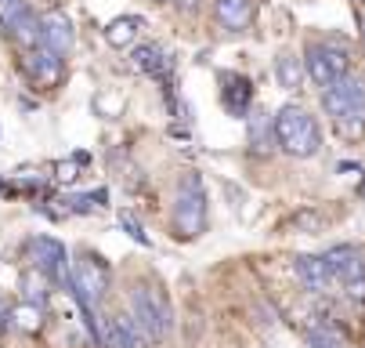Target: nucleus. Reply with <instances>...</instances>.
Returning <instances> with one entry per match:
<instances>
[{
  "instance_id": "nucleus-1",
  "label": "nucleus",
  "mask_w": 365,
  "mask_h": 348,
  "mask_svg": "<svg viewBox=\"0 0 365 348\" xmlns=\"http://www.w3.org/2000/svg\"><path fill=\"white\" fill-rule=\"evenodd\" d=\"M206 225H210V200H206L202 178L195 171H185L178 182V200H174V236L199 239Z\"/></svg>"
},
{
  "instance_id": "nucleus-2",
  "label": "nucleus",
  "mask_w": 365,
  "mask_h": 348,
  "mask_svg": "<svg viewBox=\"0 0 365 348\" xmlns=\"http://www.w3.org/2000/svg\"><path fill=\"white\" fill-rule=\"evenodd\" d=\"M275 131H279L282 153H289V156H297V160L315 156L319 145H322V134H319L315 116H311L307 109H300V106H282V109L275 113Z\"/></svg>"
},
{
  "instance_id": "nucleus-3",
  "label": "nucleus",
  "mask_w": 365,
  "mask_h": 348,
  "mask_svg": "<svg viewBox=\"0 0 365 348\" xmlns=\"http://www.w3.org/2000/svg\"><path fill=\"white\" fill-rule=\"evenodd\" d=\"M109 283H113V272L98 254H80L69 269V290L83 312H98V305L109 294Z\"/></svg>"
},
{
  "instance_id": "nucleus-4",
  "label": "nucleus",
  "mask_w": 365,
  "mask_h": 348,
  "mask_svg": "<svg viewBox=\"0 0 365 348\" xmlns=\"http://www.w3.org/2000/svg\"><path fill=\"white\" fill-rule=\"evenodd\" d=\"M130 316L145 341H163L174 330V312L167 305V297L152 287H134L130 290Z\"/></svg>"
},
{
  "instance_id": "nucleus-5",
  "label": "nucleus",
  "mask_w": 365,
  "mask_h": 348,
  "mask_svg": "<svg viewBox=\"0 0 365 348\" xmlns=\"http://www.w3.org/2000/svg\"><path fill=\"white\" fill-rule=\"evenodd\" d=\"M304 69H307L311 80H315V84L326 91V87H333L336 80L347 76L351 59H347L344 47H333V44H307V51H304Z\"/></svg>"
},
{
  "instance_id": "nucleus-6",
  "label": "nucleus",
  "mask_w": 365,
  "mask_h": 348,
  "mask_svg": "<svg viewBox=\"0 0 365 348\" xmlns=\"http://www.w3.org/2000/svg\"><path fill=\"white\" fill-rule=\"evenodd\" d=\"M322 106L336 124L340 120H361L365 116V84L347 73L344 80H336L333 87L322 91Z\"/></svg>"
},
{
  "instance_id": "nucleus-7",
  "label": "nucleus",
  "mask_w": 365,
  "mask_h": 348,
  "mask_svg": "<svg viewBox=\"0 0 365 348\" xmlns=\"http://www.w3.org/2000/svg\"><path fill=\"white\" fill-rule=\"evenodd\" d=\"M26 254H29V265L40 269L43 276H51L55 283H66L69 287V254H66V243H58L55 236H33L26 243Z\"/></svg>"
},
{
  "instance_id": "nucleus-8",
  "label": "nucleus",
  "mask_w": 365,
  "mask_h": 348,
  "mask_svg": "<svg viewBox=\"0 0 365 348\" xmlns=\"http://www.w3.org/2000/svg\"><path fill=\"white\" fill-rule=\"evenodd\" d=\"M0 29L11 40H19L22 47L40 44V19L33 15V8L26 0H0Z\"/></svg>"
},
{
  "instance_id": "nucleus-9",
  "label": "nucleus",
  "mask_w": 365,
  "mask_h": 348,
  "mask_svg": "<svg viewBox=\"0 0 365 348\" xmlns=\"http://www.w3.org/2000/svg\"><path fill=\"white\" fill-rule=\"evenodd\" d=\"M293 272L304 283V290H311V294H326V290L336 287V276H333L326 254H297L293 258Z\"/></svg>"
},
{
  "instance_id": "nucleus-10",
  "label": "nucleus",
  "mask_w": 365,
  "mask_h": 348,
  "mask_svg": "<svg viewBox=\"0 0 365 348\" xmlns=\"http://www.w3.org/2000/svg\"><path fill=\"white\" fill-rule=\"evenodd\" d=\"M22 66H26L29 80H36V84H43V87L58 84V80H62V73H66L62 55H58V51H51V47H43V44L26 47V62H22Z\"/></svg>"
},
{
  "instance_id": "nucleus-11",
  "label": "nucleus",
  "mask_w": 365,
  "mask_h": 348,
  "mask_svg": "<svg viewBox=\"0 0 365 348\" xmlns=\"http://www.w3.org/2000/svg\"><path fill=\"white\" fill-rule=\"evenodd\" d=\"M145 334L138 330L134 316H113V319H101L98 330V344L101 348H141Z\"/></svg>"
},
{
  "instance_id": "nucleus-12",
  "label": "nucleus",
  "mask_w": 365,
  "mask_h": 348,
  "mask_svg": "<svg viewBox=\"0 0 365 348\" xmlns=\"http://www.w3.org/2000/svg\"><path fill=\"white\" fill-rule=\"evenodd\" d=\"M221 106L228 116H250L253 106V84L239 73H221Z\"/></svg>"
},
{
  "instance_id": "nucleus-13",
  "label": "nucleus",
  "mask_w": 365,
  "mask_h": 348,
  "mask_svg": "<svg viewBox=\"0 0 365 348\" xmlns=\"http://www.w3.org/2000/svg\"><path fill=\"white\" fill-rule=\"evenodd\" d=\"M73 40H76L73 22H69L62 11H51V15L40 19V44H43V47H51V51H58V55L66 59V55L73 51Z\"/></svg>"
},
{
  "instance_id": "nucleus-14",
  "label": "nucleus",
  "mask_w": 365,
  "mask_h": 348,
  "mask_svg": "<svg viewBox=\"0 0 365 348\" xmlns=\"http://www.w3.org/2000/svg\"><path fill=\"white\" fill-rule=\"evenodd\" d=\"M130 62H134L138 73L155 76V80H163V76L174 69V59H170V51H167L163 44H141V47H134Z\"/></svg>"
},
{
  "instance_id": "nucleus-15",
  "label": "nucleus",
  "mask_w": 365,
  "mask_h": 348,
  "mask_svg": "<svg viewBox=\"0 0 365 348\" xmlns=\"http://www.w3.org/2000/svg\"><path fill=\"white\" fill-rule=\"evenodd\" d=\"M326 262L336 276V283H351L358 276H365V262H361V251L351 243H340V247H329L326 251Z\"/></svg>"
},
{
  "instance_id": "nucleus-16",
  "label": "nucleus",
  "mask_w": 365,
  "mask_h": 348,
  "mask_svg": "<svg viewBox=\"0 0 365 348\" xmlns=\"http://www.w3.org/2000/svg\"><path fill=\"white\" fill-rule=\"evenodd\" d=\"M253 11H257V0H214V15L228 33L246 29L253 22Z\"/></svg>"
},
{
  "instance_id": "nucleus-17",
  "label": "nucleus",
  "mask_w": 365,
  "mask_h": 348,
  "mask_svg": "<svg viewBox=\"0 0 365 348\" xmlns=\"http://www.w3.org/2000/svg\"><path fill=\"white\" fill-rule=\"evenodd\" d=\"M246 134H250V149L253 153H272L279 145V131H275V116L268 113H250L246 116Z\"/></svg>"
},
{
  "instance_id": "nucleus-18",
  "label": "nucleus",
  "mask_w": 365,
  "mask_h": 348,
  "mask_svg": "<svg viewBox=\"0 0 365 348\" xmlns=\"http://www.w3.org/2000/svg\"><path fill=\"white\" fill-rule=\"evenodd\" d=\"M304 337L311 348H347V337L336 330V323L329 316H315L304 327Z\"/></svg>"
},
{
  "instance_id": "nucleus-19",
  "label": "nucleus",
  "mask_w": 365,
  "mask_h": 348,
  "mask_svg": "<svg viewBox=\"0 0 365 348\" xmlns=\"http://www.w3.org/2000/svg\"><path fill=\"white\" fill-rule=\"evenodd\" d=\"M141 29H145V19L141 15H120V19H113L106 26V40L113 47H130L141 36Z\"/></svg>"
},
{
  "instance_id": "nucleus-20",
  "label": "nucleus",
  "mask_w": 365,
  "mask_h": 348,
  "mask_svg": "<svg viewBox=\"0 0 365 348\" xmlns=\"http://www.w3.org/2000/svg\"><path fill=\"white\" fill-rule=\"evenodd\" d=\"M19 287H22V302H29V305H40V309H43V305H47V297H51V287H55V279L43 276L40 269H33V265H29V269L22 272V283H19Z\"/></svg>"
},
{
  "instance_id": "nucleus-21",
  "label": "nucleus",
  "mask_w": 365,
  "mask_h": 348,
  "mask_svg": "<svg viewBox=\"0 0 365 348\" xmlns=\"http://www.w3.org/2000/svg\"><path fill=\"white\" fill-rule=\"evenodd\" d=\"M275 76L286 91H297L300 87V76H304V59H297L293 51H282L275 59Z\"/></svg>"
},
{
  "instance_id": "nucleus-22",
  "label": "nucleus",
  "mask_w": 365,
  "mask_h": 348,
  "mask_svg": "<svg viewBox=\"0 0 365 348\" xmlns=\"http://www.w3.org/2000/svg\"><path fill=\"white\" fill-rule=\"evenodd\" d=\"M11 327H19V330H26V334H36L40 327H43V309L40 305H19V309H11Z\"/></svg>"
},
{
  "instance_id": "nucleus-23",
  "label": "nucleus",
  "mask_w": 365,
  "mask_h": 348,
  "mask_svg": "<svg viewBox=\"0 0 365 348\" xmlns=\"http://www.w3.org/2000/svg\"><path fill=\"white\" fill-rule=\"evenodd\" d=\"M106 189H98V192H87V196H73L69 200V211H76V214H87V211H94V207H106Z\"/></svg>"
},
{
  "instance_id": "nucleus-24",
  "label": "nucleus",
  "mask_w": 365,
  "mask_h": 348,
  "mask_svg": "<svg viewBox=\"0 0 365 348\" xmlns=\"http://www.w3.org/2000/svg\"><path fill=\"white\" fill-rule=\"evenodd\" d=\"M120 229H123V232H127L134 243H141V247H148V243H152V239L145 236V229H141V225H138L130 214H120Z\"/></svg>"
},
{
  "instance_id": "nucleus-25",
  "label": "nucleus",
  "mask_w": 365,
  "mask_h": 348,
  "mask_svg": "<svg viewBox=\"0 0 365 348\" xmlns=\"http://www.w3.org/2000/svg\"><path fill=\"white\" fill-rule=\"evenodd\" d=\"M11 327V305H8V297H0V330H8Z\"/></svg>"
},
{
  "instance_id": "nucleus-26",
  "label": "nucleus",
  "mask_w": 365,
  "mask_h": 348,
  "mask_svg": "<svg viewBox=\"0 0 365 348\" xmlns=\"http://www.w3.org/2000/svg\"><path fill=\"white\" fill-rule=\"evenodd\" d=\"M174 4H178L181 11H195V8H199V0H174Z\"/></svg>"
},
{
  "instance_id": "nucleus-27",
  "label": "nucleus",
  "mask_w": 365,
  "mask_h": 348,
  "mask_svg": "<svg viewBox=\"0 0 365 348\" xmlns=\"http://www.w3.org/2000/svg\"><path fill=\"white\" fill-rule=\"evenodd\" d=\"M358 26H361V40H365V15H361V19H358Z\"/></svg>"
},
{
  "instance_id": "nucleus-28",
  "label": "nucleus",
  "mask_w": 365,
  "mask_h": 348,
  "mask_svg": "<svg viewBox=\"0 0 365 348\" xmlns=\"http://www.w3.org/2000/svg\"><path fill=\"white\" fill-rule=\"evenodd\" d=\"M361 4H365V0H361Z\"/></svg>"
}]
</instances>
